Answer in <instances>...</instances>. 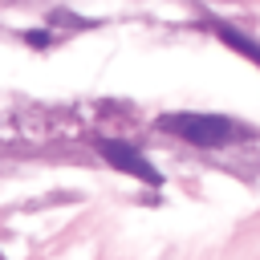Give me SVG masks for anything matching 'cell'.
Here are the masks:
<instances>
[{"instance_id": "3957f363", "label": "cell", "mask_w": 260, "mask_h": 260, "mask_svg": "<svg viewBox=\"0 0 260 260\" xmlns=\"http://www.w3.org/2000/svg\"><path fill=\"white\" fill-rule=\"evenodd\" d=\"M215 37H219L223 45H232V49H240V53H248V57H252V61L260 65V45H256V41H248L244 32H236L232 24H215Z\"/></svg>"}, {"instance_id": "7a4b0ae2", "label": "cell", "mask_w": 260, "mask_h": 260, "mask_svg": "<svg viewBox=\"0 0 260 260\" xmlns=\"http://www.w3.org/2000/svg\"><path fill=\"white\" fill-rule=\"evenodd\" d=\"M98 154H102L114 171H122V175H130V179H142V183H150V187H158V183H162V175L154 171V162H150L142 150H134L130 142L102 138V142H98Z\"/></svg>"}, {"instance_id": "6da1fadb", "label": "cell", "mask_w": 260, "mask_h": 260, "mask_svg": "<svg viewBox=\"0 0 260 260\" xmlns=\"http://www.w3.org/2000/svg\"><path fill=\"white\" fill-rule=\"evenodd\" d=\"M158 126L183 142H195V146H223V142L240 138L236 122H228L219 114H162Z\"/></svg>"}]
</instances>
